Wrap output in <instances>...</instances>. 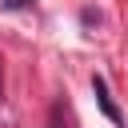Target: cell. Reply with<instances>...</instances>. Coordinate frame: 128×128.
Instances as JSON below:
<instances>
[{
    "instance_id": "6da1fadb",
    "label": "cell",
    "mask_w": 128,
    "mask_h": 128,
    "mask_svg": "<svg viewBox=\"0 0 128 128\" xmlns=\"http://www.w3.org/2000/svg\"><path fill=\"white\" fill-rule=\"evenodd\" d=\"M92 92H96V100H100L104 116H108L112 124H120V112H116V104H112V96H108V84H104V76H92Z\"/></svg>"
}]
</instances>
